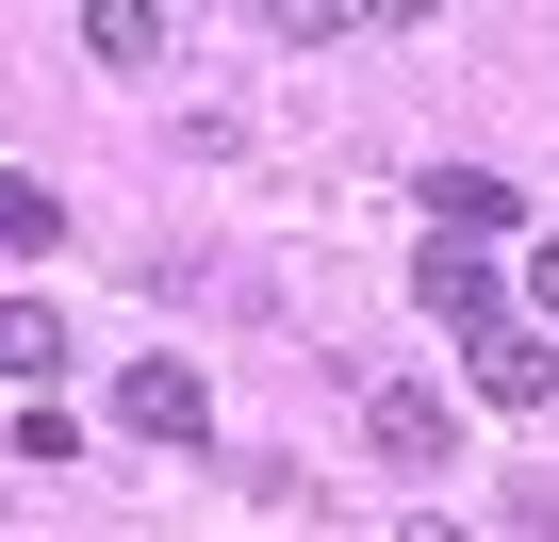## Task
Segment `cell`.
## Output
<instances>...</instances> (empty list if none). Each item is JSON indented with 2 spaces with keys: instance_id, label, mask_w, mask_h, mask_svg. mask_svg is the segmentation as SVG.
<instances>
[{
  "instance_id": "9",
  "label": "cell",
  "mask_w": 559,
  "mask_h": 542,
  "mask_svg": "<svg viewBox=\"0 0 559 542\" xmlns=\"http://www.w3.org/2000/svg\"><path fill=\"white\" fill-rule=\"evenodd\" d=\"M34 378H67V329L34 297H0V395H34Z\"/></svg>"
},
{
  "instance_id": "1",
  "label": "cell",
  "mask_w": 559,
  "mask_h": 542,
  "mask_svg": "<svg viewBox=\"0 0 559 542\" xmlns=\"http://www.w3.org/2000/svg\"><path fill=\"white\" fill-rule=\"evenodd\" d=\"M362 444H379L395 477H461V395H444V378H379V395H362Z\"/></svg>"
},
{
  "instance_id": "7",
  "label": "cell",
  "mask_w": 559,
  "mask_h": 542,
  "mask_svg": "<svg viewBox=\"0 0 559 542\" xmlns=\"http://www.w3.org/2000/svg\"><path fill=\"white\" fill-rule=\"evenodd\" d=\"M165 34H181L165 0H83V50H99V67H165Z\"/></svg>"
},
{
  "instance_id": "10",
  "label": "cell",
  "mask_w": 559,
  "mask_h": 542,
  "mask_svg": "<svg viewBox=\"0 0 559 542\" xmlns=\"http://www.w3.org/2000/svg\"><path fill=\"white\" fill-rule=\"evenodd\" d=\"M346 17H362V0H263V34H297V50H330Z\"/></svg>"
},
{
  "instance_id": "5",
  "label": "cell",
  "mask_w": 559,
  "mask_h": 542,
  "mask_svg": "<svg viewBox=\"0 0 559 542\" xmlns=\"http://www.w3.org/2000/svg\"><path fill=\"white\" fill-rule=\"evenodd\" d=\"M412 214H428V230H461V246H510V230H526V197H510L493 165H428V197H412Z\"/></svg>"
},
{
  "instance_id": "3",
  "label": "cell",
  "mask_w": 559,
  "mask_h": 542,
  "mask_svg": "<svg viewBox=\"0 0 559 542\" xmlns=\"http://www.w3.org/2000/svg\"><path fill=\"white\" fill-rule=\"evenodd\" d=\"M116 427L198 460V444H214V378H198V362H116Z\"/></svg>"
},
{
  "instance_id": "12",
  "label": "cell",
  "mask_w": 559,
  "mask_h": 542,
  "mask_svg": "<svg viewBox=\"0 0 559 542\" xmlns=\"http://www.w3.org/2000/svg\"><path fill=\"white\" fill-rule=\"evenodd\" d=\"M362 17H379V34H428V17H444V0H362Z\"/></svg>"
},
{
  "instance_id": "2",
  "label": "cell",
  "mask_w": 559,
  "mask_h": 542,
  "mask_svg": "<svg viewBox=\"0 0 559 542\" xmlns=\"http://www.w3.org/2000/svg\"><path fill=\"white\" fill-rule=\"evenodd\" d=\"M461 378H477V411H543V395H559V346H543V313L510 297L493 329H461Z\"/></svg>"
},
{
  "instance_id": "11",
  "label": "cell",
  "mask_w": 559,
  "mask_h": 542,
  "mask_svg": "<svg viewBox=\"0 0 559 542\" xmlns=\"http://www.w3.org/2000/svg\"><path fill=\"white\" fill-rule=\"evenodd\" d=\"M526 313H543V329H559V230H543V246H526Z\"/></svg>"
},
{
  "instance_id": "6",
  "label": "cell",
  "mask_w": 559,
  "mask_h": 542,
  "mask_svg": "<svg viewBox=\"0 0 559 542\" xmlns=\"http://www.w3.org/2000/svg\"><path fill=\"white\" fill-rule=\"evenodd\" d=\"M50 246H67V197L34 165H0V263H50Z\"/></svg>"
},
{
  "instance_id": "4",
  "label": "cell",
  "mask_w": 559,
  "mask_h": 542,
  "mask_svg": "<svg viewBox=\"0 0 559 542\" xmlns=\"http://www.w3.org/2000/svg\"><path fill=\"white\" fill-rule=\"evenodd\" d=\"M412 297H428V329H493V313H510L493 246H461V230H428V246H412Z\"/></svg>"
},
{
  "instance_id": "8",
  "label": "cell",
  "mask_w": 559,
  "mask_h": 542,
  "mask_svg": "<svg viewBox=\"0 0 559 542\" xmlns=\"http://www.w3.org/2000/svg\"><path fill=\"white\" fill-rule=\"evenodd\" d=\"M0 444H17V460H34V477H67V460H83V411H67V395H50V378H34V395H17V411H0Z\"/></svg>"
}]
</instances>
